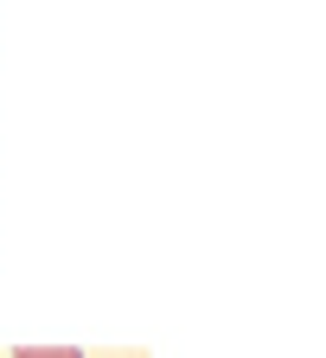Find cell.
<instances>
[{
  "label": "cell",
  "instance_id": "6da1fadb",
  "mask_svg": "<svg viewBox=\"0 0 326 358\" xmlns=\"http://www.w3.org/2000/svg\"><path fill=\"white\" fill-rule=\"evenodd\" d=\"M13 358H83L77 345H13Z\"/></svg>",
  "mask_w": 326,
  "mask_h": 358
}]
</instances>
